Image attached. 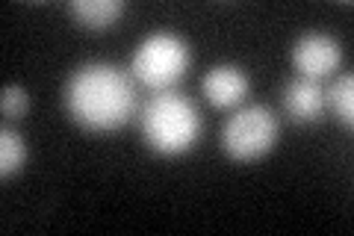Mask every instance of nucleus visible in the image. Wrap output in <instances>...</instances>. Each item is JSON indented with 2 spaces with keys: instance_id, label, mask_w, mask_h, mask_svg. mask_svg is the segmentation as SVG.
Segmentation results:
<instances>
[{
  "instance_id": "nucleus-4",
  "label": "nucleus",
  "mask_w": 354,
  "mask_h": 236,
  "mask_svg": "<svg viewBox=\"0 0 354 236\" xmlns=\"http://www.w3.org/2000/svg\"><path fill=\"white\" fill-rule=\"evenodd\" d=\"M281 136V121L266 104H245L221 127V148L230 160L254 163L263 160Z\"/></svg>"
},
{
  "instance_id": "nucleus-11",
  "label": "nucleus",
  "mask_w": 354,
  "mask_h": 236,
  "mask_svg": "<svg viewBox=\"0 0 354 236\" xmlns=\"http://www.w3.org/2000/svg\"><path fill=\"white\" fill-rule=\"evenodd\" d=\"M0 109H3L6 118L27 116V109H30L27 89H21V86H3V92H0Z\"/></svg>"
},
{
  "instance_id": "nucleus-1",
  "label": "nucleus",
  "mask_w": 354,
  "mask_h": 236,
  "mask_svg": "<svg viewBox=\"0 0 354 236\" xmlns=\"http://www.w3.org/2000/svg\"><path fill=\"white\" fill-rule=\"evenodd\" d=\"M62 104L74 125L92 133L121 130L136 112V86L130 74L109 62H86L65 80Z\"/></svg>"
},
{
  "instance_id": "nucleus-9",
  "label": "nucleus",
  "mask_w": 354,
  "mask_h": 236,
  "mask_svg": "<svg viewBox=\"0 0 354 236\" xmlns=\"http://www.w3.org/2000/svg\"><path fill=\"white\" fill-rule=\"evenodd\" d=\"M325 107H330V112L342 125L351 127L354 121V77L351 74H342L330 83V89L325 92Z\"/></svg>"
},
{
  "instance_id": "nucleus-8",
  "label": "nucleus",
  "mask_w": 354,
  "mask_h": 236,
  "mask_svg": "<svg viewBox=\"0 0 354 236\" xmlns=\"http://www.w3.org/2000/svg\"><path fill=\"white\" fill-rule=\"evenodd\" d=\"M124 9L127 6L121 0H71L68 3L71 18L86 30H109L124 15Z\"/></svg>"
},
{
  "instance_id": "nucleus-6",
  "label": "nucleus",
  "mask_w": 354,
  "mask_h": 236,
  "mask_svg": "<svg viewBox=\"0 0 354 236\" xmlns=\"http://www.w3.org/2000/svg\"><path fill=\"white\" fill-rule=\"evenodd\" d=\"M201 92L216 109H234L248 98L251 80L239 65H213L201 80Z\"/></svg>"
},
{
  "instance_id": "nucleus-10",
  "label": "nucleus",
  "mask_w": 354,
  "mask_h": 236,
  "mask_svg": "<svg viewBox=\"0 0 354 236\" xmlns=\"http://www.w3.org/2000/svg\"><path fill=\"white\" fill-rule=\"evenodd\" d=\"M24 163H27L24 139H21L12 127H3L0 130V174H3V181L6 177H12V174H18Z\"/></svg>"
},
{
  "instance_id": "nucleus-2",
  "label": "nucleus",
  "mask_w": 354,
  "mask_h": 236,
  "mask_svg": "<svg viewBox=\"0 0 354 236\" xmlns=\"http://www.w3.org/2000/svg\"><path fill=\"white\" fill-rule=\"evenodd\" d=\"M139 127L151 151L162 156H180L192 151L201 136V116L189 98L169 89V92H157L142 107Z\"/></svg>"
},
{
  "instance_id": "nucleus-3",
  "label": "nucleus",
  "mask_w": 354,
  "mask_h": 236,
  "mask_svg": "<svg viewBox=\"0 0 354 236\" xmlns=\"http://www.w3.org/2000/svg\"><path fill=\"white\" fill-rule=\"evenodd\" d=\"M192 51L183 36L169 30H157L139 42L130 60V77L139 86L157 92H169V89L189 71Z\"/></svg>"
},
{
  "instance_id": "nucleus-7",
  "label": "nucleus",
  "mask_w": 354,
  "mask_h": 236,
  "mask_svg": "<svg viewBox=\"0 0 354 236\" xmlns=\"http://www.w3.org/2000/svg\"><path fill=\"white\" fill-rule=\"evenodd\" d=\"M283 109L298 125H310L325 112V89L307 77H292L283 86Z\"/></svg>"
},
{
  "instance_id": "nucleus-5",
  "label": "nucleus",
  "mask_w": 354,
  "mask_h": 236,
  "mask_svg": "<svg viewBox=\"0 0 354 236\" xmlns=\"http://www.w3.org/2000/svg\"><path fill=\"white\" fill-rule=\"evenodd\" d=\"M342 62V48L334 36L319 30H310L304 36H298L292 44V65L298 77H307V80H325L330 77Z\"/></svg>"
}]
</instances>
